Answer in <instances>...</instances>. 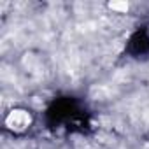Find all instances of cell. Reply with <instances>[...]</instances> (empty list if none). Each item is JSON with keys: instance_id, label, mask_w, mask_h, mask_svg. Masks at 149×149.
Here are the masks:
<instances>
[{"instance_id": "cell-1", "label": "cell", "mask_w": 149, "mask_h": 149, "mask_svg": "<svg viewBox=\"0 0 149 149\" xmlns=\"http://www.w3.org/2000/svg\"><path fill=\"white\" fill-rule=\"evenodd\" d=\"M30 123H32V116L23 109H16L6 118V125L14 132H23L25 128L30 126Z\"/></svg>"}, {"instance_id": "cell-2", "label": "cell", "mask_w": 149, "mask_h": 149, "mask_svg": "<svg viewBox=\"0 0 149 149\" xmlns=\"http://www.w3.org/2000/svg\"><path fill=\"white\" fill-rule=\"evenodd\" d=\"M109 7L112 11H119V13H126L128 11V2H111Z\"/></svg>"}]
</instances>
